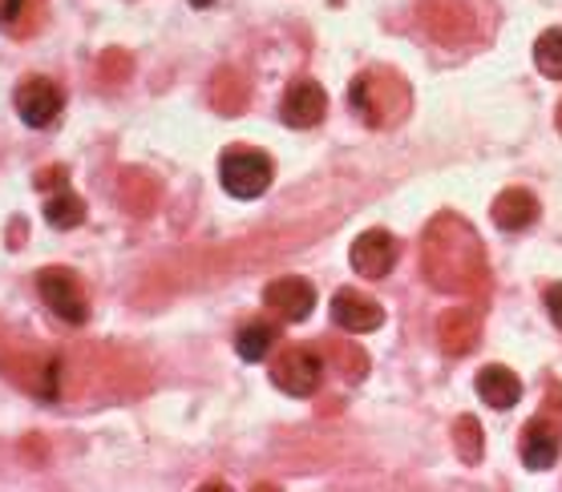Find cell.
<instances>
[{"label": "cell", "mask_w": 562, "mask_h": 492, "mask_svg": "<svg viewBox=\"0 0 562 492\" xmlns=\"http://www.w3.org/2000/svg\"><path fill=\"white\" fill-rule=\"evenodd\" d=\"M65 178H69V174H65V165H53V170H41V174H37V186L41 190H45V186L57 190V186H65Z\"/></svg>", "instance_id": "cell-27"}, {"label": "cell", "mask_w": 562, "mask_h": 492, "mask_svg": "<svg viewBox=\"0 0 562 492\" xmlns=\"http://www.w3.org/2000/svg\"><path fill=\"white\" fill-rule=\"evenodd\" d=\"M473 388H477V396H482L490 408H502V412L522 400V379L514 376L510 367H502V364L482 367V371H477V379H473Z\"/></svg>", "instance_id": "cell-15"}, {"label": "cell", "mask_w": 562, "mask_h": 492, "mask_svg": "<svg viewBox=\"0 0 562 492\" xmlns=\"http://www.w3.org/2000/svg\"><path fill=\"white\" fill-rule=\"evenodd\" d=\"M263 304L283 319V323H304L312 316V307H316V287L307 283V278H276L263 287Z\"/></svg>", "instance_id": "cell-10"}, {"label": "cell", "mask_w": 562, "mask_h": 492, "mask_svg": "<svg viewBox=\"0 0 562 492\" xmlns=\"http://www.w3.org/2000/svg\"><path fill=\"white\" fill-rule=\"evenodd\" d=\"M0 367H4V379H13L21 391L37 396V400H57V364L53 359L33 352H13L0 359Z\"/></svg>", "instance_id": "cell-7"}, {"label": "cell", "mask_w": 562, "mask_h": 492, "mask_svg": "<svg viewBox=\"0 0 562 492\" xmlns=\"http://www.w3.org/2000/svg\"><path fill=\"white\" fill-rule=\"evenodd\" d=\"M422 271L437 290L458 299H486L490 263L477 230L458 215H437L422 239Z\"/></svg>", "instance_id": "cell-1"}, {"label": "cell", "mask_w": 562, "mask_h": 492, "mask_svg": "<svg viewBox=\"0 0 562 492\" xmlns=\"http://www.w3.org/2000/svg\"><path fill=\"white\" fill-rule=\"evenodd\" d=\"M422 25L425 33L441 45H465L473 33V16L465 9V0H422Z\"/></svg>", "instance_id": "cell-6"}, {"label": "cell", "mask_w": 562, "mask_h": 492, "mask_svg": "<svg viewBox=\"0 0 562 492\" xmlns=\"http://www.w3.org/2000/svg\"><path fill=\"white\" fill-rule=\"evenodd\" d=\"M348 105L357 110V117L372 129H393L409 117L413 105V89L409 81L396 73V69H364V73L352 77L348 85Z\"/></svg>", "instance_id": "cell-2"}, {"label": "cell", "mask_w": 562, "mask_h": 492, "mask_svg": "<svg viewBox=\"0 0 562 492\" xmlns=\"http://www.w3.org/2000/svg\"><path fill=\"white\" fill-rule=\"evenodd\" d=\"M194 9H206V4H215V0H191Z\"/></svg>", "instance_id": "cell-29"}, {"label": "cell", "mask_w": 562, "mask_h": 492, "mask_svg": "<svg viewBox=\"0 0 562 492\" xmlns=\"http://www.w3.org/2000/svg\"><path fill=\"white\" fill-rule=\"evenodd\" d=\"M45 218H49V227L57 230H74L81 218H86V203H81V194H74L69 186H57L45 198Z\"/></svg>", "instance_id": "cell-19"}, {"label": "cell", "mask_w": 562, "mask_h": 492, "mask_svg": "<svg viewBox=\"0 0 562 492\" xmlns=\"http://www.w3.org/2000/svg\"><path fill=\"white\" fill-rule=\"evenodd\" d=\"M16 114H21V122L33 129H45L57 122V114H61L65 105V93L57 85H53L49 77H25L21 85H16Z\"/></svg>", "instance_id": "cell-5"}, {"label": "cell", "mask_w": 562, "mask_h": 492, "mask_svg": "<svg viewBox=\"0 0 562 492\" xmlns=\"http://www.w3.org/2000/svg\"><path fill=\"white\" fill-rule=\"evenodd\" d=\"M482 335V319L470 307H449L446 316L437 319V343L446 355H470Z\"/></svg>", "instance_id": "cell-13"}, {"label": "cell", "mask_w": 562, "mask_h": 492, "mask_svg": "<svg viewBox=\"0 0 562 492\" xmlns=\"http://www.w3.org/2000/svg\"><path fill=\"white\" fill-rule=\"evenodd\" d=\"M542 304H547V311H550V319L562 328V283H550L547 290H542Z\"/></svg>", "instance_id": "cell-25"}, {"label": "cell", "mask_w": 562, "mask_h": 492, "mask_svg": "<svg viewBox=\"0 0 562 492\" xmlns=\"http://www.w3.org/2000/svg\"><path fill=\"white\" fill-rule=\"evenodd\" d=\"M37 0H0V25L13 28V33H29L25 16H37Z\"/></svg>", "instance_id": "cell-24"}, {"label": "cell", "mask_w": 562, "mask_h": 492, "mask_svg": "<svg viewBox=\"0 0 562 492\" xmlns=\"http://www.w3.org/2000/svg\"><path fill=\"white\" fill-rule=\"evenodd\" d=\"M110 69H117V73H122V77H130V57H126V53H105V57H102V73H105V81H110ZM114 85H117V77H114Z\"/></svg>", "instance_id": "cell-26"}, {"label": "cell", "mask_w": 562, "mask_h": 492, "mask_svg": "<svg viewBox=\"0 0 562 492\" xmlns=\"http://www.w3.org/2000/svg\"><path fill=\"white\" fill-rule=\"evenodd\" d=\"M280 114L292 129L319 126V122H324V114H328V93H324V85H319V81H312V77H304V81H292V85H288V93H283Z\"/></svg>", "instance_id": "cell-9"}, {"label": "cell", "mask_w": 562, "mask_h": 492, "mask_svg": "<svg viewBox=\"0 0 562 492\" xmlns=\"http://www.w3.org/2000/svg\"><path fill=\"white\" fill-rule=\"evenodd\" d=\"M550 404L562 408V391H559V388H550Z\"/></svg>", "instance_id": "cell-28"}, {"label": "cell", "mask_w": 562, "mask_h": 492, "mask_svg": "<svg viewBox=\"0 0 562 492\" xmlns=\"http://www.w3.org/2000/svg\"><path fill=\"white\" fill-rule=\"evenodd\" d=\"M348 263H352V271L364 278H384L396 263V239L389 234V230H364V234L352 242Z\"/></svg>", "instance_id": "cell-11"}, {"label": "cell", "mask_w": 562, "mask_h": 492, "mask_svg": "<svg viewBox=\"0 0 562 492\" xmlns=\"http://www.w3.org/2000/svg\"><path fill=\"white\" fill-rule=\"evenodd\" d=\"M271 379L288 396H312L319 388V379H324V364H319V355L312 347H288L271 364Z\"/></svg>", "instance_id": "cell-8"}, {"label": "cell", "mask_w": 562, "mask_h": 492, "mask_svg": "<svg viewBox=\"0 0 562 492\" xmlns=\"http://www.w3.org/2000/svg\"><path fill=\"white\" fill-rule=\"evenodd\" d=\"M206 98H211V105H215L218 114H244L247 102H251V85H247V77L239 73V69H218L215 77H211V89H206Z\"/></svg>", "instance_id": "cell-17"}, {"label": "cell", "mask_w": 562, "mask_h": 492, "mask_svg": "<svg viewBox=\"0 0 562 492\" xmlns=\"http://www.w3.org/2000/svg\"><path fill=\"white\" fill-rule=\"evenodd\" d=\"M276 335H280V331L271 328V323H247V328L239 331V335H235V352L256 364V359H263V355L271 352Z\"/></svg>", "instance_id": "cell-21"}, {"label": "cell", "mask_w": 562, "mask_h": 492, "mask_svg": "<svg viewBox=\"0 0 562 492\" xmlns=\"http://www.w3.org/2000/svg\"><path fill=\"white\" fill-rule=\"evenodd\" d=\"M453 448L465 465H477L482 453H486V436H482V424L477 416H458L453 420Z\"/></svg>", "instance_id": "cell-20"}, {"label": "cell", "mask_w": 562, "mask_h": 492, "mask_svg": "<svg viewBox=\"0 0 562 492\" xmlns=\"http://www.w3.org/2000/svg\"><path fill=\"white\" fill-rule=\"evenodd\" d=\"M559 134H562V105H559Z\"/></svg>", "instance_id": "cell-30"}, {"label": "cell", "mask_w": 562, "mask_h": 492, "mask_svg": "<svg viewBox=\"0 0 562 492\" xmlns=\"http://www.w3.org/2000/svg\"><path fill=\"white\" fill-rule=\"evenodd\" d=\"M535 65L542 77L562 81V28H547V33L535 41Z\"/></svg>", "instance_id": "cell-22"}, {"label": "cell", "mask_w": 562, "mask_h": 492, "mask_svg": "<svg viewBox=\"0 0 562 492\" xmlns=\"http://www.w3.org/2000/svg\"><path fill=\"white\" fill-rule=\"evenodd\" d=\"M37 290L41 299L49 304L53 316H61L65 323H86L90 316V299H86V287H81V278L74 271H65V266H45L37 275Z\"/></svg>", "instance_id": "cell-4"}, {"label": "cell", "mask_w": 562, "mask_h": 492, "mask_svg": "<svg viewBox=\"0 0 562 492\" xmlns=\"http://www.w3.org/2000/svg\"><path fill=\"white\" fill-rule=\"evenodd\" d=\"M324 352L333 355L336 367H340V376L352 379V384H357V379L364 376V371H369V355L360 352L357 343H348V340H328V343H324Z\"/></svg>", "instance_id": "cell-23"}, {"label": "cell", "mask_w": 562, "mask_h": 492, "mask_svg": "<svg viewBox=\"0 0 562 492\" xmlns=\"http://www.w3.org/2000/svg\"><path fill=\"white\" fill-rule=\"evenodd\" d=\"M122 206L138 218L150 215L154 206H158V182L150 174H142V170H126L122 174Z\"/></svg>", "instance_id": "cell-18"}, {"label": "cell", "mask_w": 562, "mask_h": 492, "mask_svg": "<svg viewBox=\"0 0 562 492\" xmlns=\"http://www.w3.org/2000/svg\"><path fill=\"white\" fill-rule=\"evenodd\" d=\"M559 448H562V436L550 420H530L522 428V440H518V453H522L526 468H538V472L559 460Z\"/></svg>", "instance_id": "cell-14"}, {"label": "cell", "mask_w": 562, "mask_h": 492, "mask_svg": "<svg viewBox=\"0 0 562 492\" xmlns=\"http://www.w3.org/2000/svg\"><path fill=\"white\" fill-rule=\"evenodd\" d=\"M490 215H494V227H502V230H526L538 218V198L530 190L510 186L494 198V210H490Z\"/></svg>", "instance_id": "cell-16"}, {"label": "cell", "mask_w": 562, "mask_h": 492, "mask_svg": "<svg viewBox=\"0 0 562 492\" xmlns=\"http://www.w3.org/2000/svg\"><path fill=\"white\" fill-rule=\"evenodd\" d=\"M271 174H276L271 158L251 146H231L218 158V182L231 198H259L271 186Z\"/></svg>", "instance_id": "cell-3"}, {"label": "cell", "mask_w": 562, "mask_h": 492, "mask_svg": "<svg viewBox=\"0 0 562 492\" xmlns=\"http://www.w3.org/2000/svg\"><path fill=\"white\" fill-rule=\"evenodd\" d=\"M333 319H336V328H345V331H376L384 323V311L376 299H369L364 290H336V299H333Z\"/></svg>", "instance_id": "cell-12"}]
</instances>
